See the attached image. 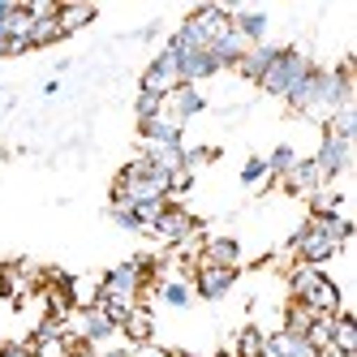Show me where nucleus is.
Masks as SVG:
<instances>
[{
  "mask_svg": "<svg viewBox=\"0 0 357 357\" xmlns=\"http://www.w3.org/2000/svg\"><path fill=\"white\" fill-rule=\"evenodd\" d=\"M233 31L254 47V43H263L267 35V13H233Z\"/></svg>",
  "mask_w": 357,
  "mask_h": 357,
  "instance_id": "nucleus-21",
  "label": "nucleus"
},
{
  "mask_svg": "<svg viewBox=\"0 0 357 357\" xmlns=\"http://www.w3.org/2000/svg\"><path fill=\"white\" fill-rule=\"evenodd\" d=\"M160 293H164V301H168V305H176V310H181V305H190V297H194V289L185 284V280H164Z\"/></svg>",
  "mask_w": 357,
  "mask_h": 357,
  "instance_id": "nucleus-26",
  "label": "nucleus"
},
{
  "mask_svg": "<svg viewBox=\"0 0 357 357\" xmlns=\"http://www.w3.org/2000/svg\"><path fill=\"white\" fill-rule=\"evenodd\" d=\"M314 319H323V314H314V310H310V305H305V301H289V314H284V331H293V336H305Z\"/></svg>",
  "mask_w": 357,
  "mask_h": 357,
  "instance_id": "nucleus-23",
  "label": "nucleus"
},
{
  "mask_svg": "<svg viewBox=\"0 0 357 357\" xmlns=\"http://www.w3.org/2000/svg\"><path fill=\"white\" fill-rule=\"evenodd\" d=\"M241 181H245V185H263V181H267V160H245Z\"/></svg>",
  "mask_w": 357,
  "mask_h": 357,
  "instance_id": "nucleus-30",
  "label": "nucleus"
},
{
  "mask_svg": "<svg viewBox=\"0 0 357 357\" xmlns=\"http://www.w3.org/2000/svg\"><path fill=\"white\" fill-rule=\"evenodd\" d=\"M267 357H323L305 336H293V331L280 327L275 336H267Z\"/></svg>",
  "mask_w": 357,
  "mask_h": 357,
  "instance_id": "nucleus-11",
  "label": "nucleus"
},
{
  "mask_svg": "<svg viewBox=\"0 0 357 357\" xmlns=\"http://www.w3.org/2000/svg\"><path fill=\"white\" fill-rule=\"evenodd\" d=\"M323 280V267H310V263H297L293 271H289V293H293V301H305L310 297V289Z\"/></svg>",
  "mask_w": 357,
  "mask_h": 357,
  "instance_id": "nucleus-20",
  "label": "nucleus"
},
{
  "mask_svg": "<svg viewBox=\"0 0 357 357\" xmlns=\"http://www.w3.org/2000/svg\"><path fill=\"white\" fill-rule=\"evenodd\" d=\"M130 357H172V353H168V349H160V344H151V340H146V344H134V349H130Z\"/></svg>",
  "mask_w": 357,
  "mask_h": 357,
  "instance_id": "nucleus-36",
  "label": "nucleus"
},
{
  "mask_svg": "<svg viewBox=\"0 0 357 357\" xmlns=\"http://www.w3.org/2000/svg\"><path fill=\"white\" fill-rule=\"evenodd\" d=\"M142 160H151L160 172L172 176V172L185 168V146H146V142H142Z\"/></svg>",
  "mask_w": 357,
  "mask_h": 357,
  "instance_id": "nucleus-17",
  "label": "nucleus"
},
{
  "mask_svg": "<svg viewBox=\"0 0 357 357\" xmlns=\"http://www.w3.org/2000/svg\"><path fill=\"white\" fill-rule=\"evenodd\" d=\"M331 357H357V319L349 310L331 314V340H327Z\"/></svg>",
  "mask_w": 357,
  "mask_h": 357,
  "instance_id": "nucleus-8",
  "label": "nucleus"
},
{
  "mask_svg": "<svg viewBox=\"0 0 357 357\" xmlns=\"http://www.w3.org/2000/svg\"><path fill=\"white\" fill-rule=\"evenodd\" d=\"M31 349H35V357H69L65 336H31Z\"/></svg>",
  "mask_w": 357,
  "mask_h": 357,
  "instance_id": "nucleus-27",
  "label": "nucleus"
},
{
  "mask_svg": "<svg viewBox=\"0 0 357 357\" xmlns=\"http://www.w3.org/2000/svg\"><path fill=\"white\" fill-rule=\"evenodd\" d=\"M305 305H310L314 314H323V319H331V314H340V289L331 284V280L323 275L319 284L310 289V297H305Z\"/></svg>",
  "mask_w": 357,
  "mask_h": 357,
  "instance_id": "nucleus-16",
  "label": "nucleus"
},
{
  "mask_svg": "<svg viewBox=\"0 0 357 357\" xmlns=\"http://www.w3.org/2000/svg\"><path fill=\"white\" fill-rule=\"evenodd\" d=\"M112 220H116L121 228H130V233H142V224H138L134 207H125V202H112Z\"/></svg>",
  "mask_w": 357,
  "mask_h": 357,
  "instance_id": "nucleus-31",
  "label": "nucleus"
},
{
  "mask_svg": "<svg viewBox=\"0 0 357 357\" xmlns=\"http://www.w3.org/2000/svg\"><path fill=\"white\" fill-rule=\"evenodd\" d=\"M237 259H241V245H237L233 237H215V241L202 245L198 267H233V271H237Z\"/></svg>",
  "mask_w": 357,
  "mask_h": 357,
  "instance_id": "nucleus-14",
  "label": "nucleus"
},
{
  "mask_svg": "<svg viewBox=\"0 0 357 357\" xmlns=\"http://www.w3.org/2000/svg\"><path fill=\"white\" fill-rule=\"evenodd\" d=\"M121 331H125V336H130L134 344H146V340H151V331H155V319H151V310H146V305H134V310L125 314Z\"/></svg>",
  "mask_w": 357,
  "mask_h": 357,
  "instance_id": "nucleus-19",
  "label": "nucleus"
},
{
  "mask_svg": "<svg viewBox=\"0 0 357 357\" xmlns=\"http://www.w3.org/2000/svg\"><path fill=\"white\" fill-rule=\"evenodd\" d=\"M275 52H280L275 43H254V47H245V56H241V61H237L233 69L241 73V78H250V82H259L263 73H267V65L275 61Z\"/></svg>",
  "mask_w": 357,
  "mask_h": 357,
  "instance_id": "nucleus-13",
  "label": "nucleus"
},
{
  "mask_svg": "<svg viewBox=\"0 0 357 357\" xmlns=\"http://www.w3.org/2000/svg\"><path fill=\"white\" fill-rule=\"evenodd\" d=\"M104 357H130V349H108Z\"/></svg>",
  "mask_w": 357,
  "mask_h": 357,
  "instance_id": "nucleus-37",
  "label": "nucleus"
},
{
  "mask_svg": "<svg viewBox=\"0 0 357 357\" xmlns=\"http://www.w3.org/2000/svg\"><path fill=\"white\" fill-rule=\"evenodd\" d=\"M151 233H160L164 241L181 245V241H190L194 233H202V228H198V220H194L185 207H176V202H164V211H160V220H155V228H151Z\"/></svg>",
  "mask_w": 357,
  "mask_h": 357,
  "instance_id": "nucleus-4",
  "label": "nucleus"
},
{
  "mask_svg": "<svg viewBox=\"0 0 357 357\" xmlns=\"http://www.w3.org/2000/svg\"><path fill=\"white\" fill-rule=\"evenodd\" d=\"M95 13H99V9L86 5V0H78V5H56V26H61V35H73V31L91 26Z\"/></svg>",
  "mask_w": 357,
  "mask_h": 357,
  "instance_id": "nucleus-15",
  "label": "nucleus"
},
{
  "mask_svg": "<svg viewBox=\"0 0 357 357\" xmlns=\"http://www.w3.org/2000/svg\"><path fill=\"white\" fill-rule=\"evenodd\" d=\"M349 146L353 142H344L336 134H323V146H319V155H314V168H319L323 181H331V176H340L349 168Z\"/></svg>",
  "mask_w": 357,
  "mask_h": 357,
  "instance_id": "nucleus-5",
  "label": "nucleus"
},
{
  "mask_svg": "<svg viewBox=\"0 0 357 357\" xmlns=\"http://www.w3.org/2000/svg\"><path fill=\"white\" fill-rule=\"evenodd\" d=\"M215 357H233V353H215Z\"/></svg>",
  "mask_w": 357,
  "mask_h": 357,
  "instance_id": "nucleus-38",
  "label": "nucleus"
},
{
  "mask_svg": "<svg viewBox=\"0 0 357 357\" xmlns=\"http://www.w3.org/2000/svg\"><path fill=\"white\" fill-rule=\"evenodd\" d=\"M297 164V155H293V146H275L271 151V160H267V172H275V176H284L289 168Z\"/></svg>",
  "mask_w": 357,
  "mask_h": 357,
  "instance_id": "nucleus-28",
  "label": "nucleus"
},
{
  "mask_svg": "<svg viewBox=\"0 0 357 357\" xmlns=\"http://www.w3.org/2000/svg\"><path fill=\"white\" fill-rule=\"evenodd\" d=\"M314 69V61L310 56H301L297 47H280L275 52V61L267 65V73L259 78V86L267 91V95H275V99H289L297 86H301V78Z\"/></svg>",
  "mask_w": 357,
  "mask_h": 357,
  "instance_id": "nucleus-1",
  "label": "nucleus"
},
{
  "mask_svg": "<svg viewBox=\"0 0 357 357\" xmlns=\"http://www.w3.org/2000/svg\"><path fill=\"white\" fill-rule=\"evenodd\" d=\"M323 130H327V134H336V138H344V142H353V138H357V108H353V104L336 108V112L327 116Z\"/></svg>",
  "mask_w": 357,
  "mask_h": 357,
  "instance_id": "nucleus-22",
  "label": "nucleus"
},
{
  "mask_svg": "<svg viewBox=\"0 0 357 357\" xmlns=\"http://www.w3.org/2000/svg\"><path fill=\"white\" fill-rule=\"evenodd\" d=\"M31 47H47V43H61L65 35H61V26H56V17H39V22H31Z\"/></svg>",
  "mask_w": 357,
  "mask_h": 357,
  "instance_id": "nucleus-25",
  "label": "nucleus"
},
{
  "mask_svg": "<svg viewBox=\"0 0 357 357\" xmlns=\"http://www.w3.org/2000/svg\"><path fill=\"white\" fill-rule=\"evenodd\" d=\"M289 250L297 254L301 263H310V267H323V263L331 259V254H340V245L331 241V237L323 233L319 224H310V220H305V228H301V233L293 237V245H289Z\"/></svg>",
  "mask_w": 357,
  "mask_h": 357,
  "instance_id": "nucleus-2",
  "label": "nucleus"
},
{
  "mask_svg": "<svg viewBox=\"0 0 357 357\" xmlns=\"http://www.w3.org/2000/svg\"><path fill=\"white\" fill-rule=\"evenodd\" d=\"M116 323L104 314V310H99V305H82V310H78V336L86 340V344H104V340H112L116 336Z\"/></svg>",
  "mask_w": 357,
  "mask_h": 357,
  "instance_id": "nucleus-6",
  "label": "nucleus"
},
{
  "mask_svg": "<svg viewBox=\"0 0 357 357\" xmlns=\"http://www.w3.org/2000/svg\"><path fill=\"white\" fill-rule=\"evenodd\" d=\"M280 185H284L289 194H319V185H323V176H319V168H314V160H297L284 176H280Z\"/></svg>",
  "mask_w": 357,
  "mask_h": 357,
  "instance_id": "nucleus-12",
  "label": "nucleus"
},
{
  "mask_svg": "<svg viewBox=\"0 0 357 357\" xmlns=\"http://www.w3.org/2000/svg\"><path fill=\"white\" fill-rule=\"evenodd\" d=\"M134 108H138V125H142V121H151V116H160V112H164V99L138 91V104H134Z\"/></svg>",
  "mask_w": 357,
  "mask_h": 357,
  "instance_id": "nucleus-29",
  "label": "nucleus"
},
{
  "mask_svg": "<svg viewBox=\"0 0 357 357\" xmlns=\"http://www.w3.org/2000/svg\"><path fill=\"white\" fill-rule=\"evenodd\" d=\"M22 9L31 13V22H39V17H56V5H52V0H35V5H22Z\"/></svg>",
  "mask_w": 357,
  "mask_h": 357,
  "instance_id": "nucleus-34",
  "label": "nucleus"
},
{
  "mask_svg": "<svg viewBox=\"0 0 357 357\" xmlns=\"http://www.w3.org/2000/svg\"><path fill=\"white\" fill-rule=\"evenodd\" d=\"M310 224H319V228H323V233L336 241L340 250H344V241L353 237V224H349L340 211H310Z\"/></svg>",
  "mask_w": 357,
  "mask_h": 357,
  "instance_id": "nucleus-18",
  "label": "nucleus"
},
{
  "mask_svg": "<svg viewBox=\"0 0 357 357\" xmlns=\"http://www.w3.org/2000/svg\"><path fill=\"white\" fill-rule=\"evenodd\" d=\"M202 108H207V99L198 95V86H185V82L176 86V91H172L168 99H164V112H168L172 121H181V125H185L190 116H198Z\"/></svg>",
  "mask_w": 357,
  "mask_h": 357,
  "instance_id": "nucleus-10",
  "label": "nucleus"
},
{
  "mask_svg": "<svg viewBox=\"0 0 357 357\" xmlns=\"http://www.w3.org/2000/svg\"><path fill=\"white\" fill-rule=\"evenodd\" d=\"M207 160H215V151L211 146H198V151H185V168L194 172L198 164H207Z\"/></svg>",
  "mask_w": 357,
  "mask_h": 357,
  "instance_id": "nucleus-35",
  "label": "nucleus"
},
{
  "mask_svg": "<svg viewBox=\"0 0 357 357\" xmlns=\"http://www.w3.org/2000/svg\"><path fill=\"white\" fill-rule=\"evenodd\" d=\"M190 185H194V172H190V168H181V172L168 176V194H185Z\"/></svg>",
  "mask_w": 357,
  "mask_h": 357,
  "instance_id": "nucleus-32",
  "label": "nucleus"
},
{
  "mask_svg": "<svg viewBox=\"0 0 357 357\" xmlns=\"http://www.w3.org/2000/svg\"><path fill=\"white\" fill-rule=\"evenodd\" d=\"M138 134H142L146 146H181V121H172L168 112H160V116L142 121Z\"/></svg>",
  "mask_w": 357,
  "mask_h": 357,
  "instance_id": "nucleus-9",
  "label": "nucleus"
},
{
  "mask_svg": "<svg viewBox=\"0 0 357 357\" xmlns=\"http://www.w3.org/2000/svg\"><path fill=\"white\" fill-rule=\"evenodd\" d=\"M0 357H35L31 340H9V344H0Z\"/></svg>",
  "mask_w": 357,
  "mask_h": 357,
  "instance_id": "nucleus-33",
  "label": "nucleus"
},
{
  "mask_svg": "<svg viewBox=\"0 0 357 357\" xmlns=\"http://www.w3.org/2000/svg\"><path fill=\"white\" fill-rule=\"evenodd\" d=\"M233 284H237V271L233 267H198V275H194V293L207 297V301H220Z\"/></svg>",
  "mask_w": 357,
  "mask_h": 357,
  "instance_id": "nucleus-7",
  "label": "nucleus"
},
{
  "mask_svg": "<svg viewBox=\"0 0 357 357\" xmlns=\"http://www.w3.org/2000/svg\"><path fill=\"white\" fill-rule=\"evenodd\" d=\"M176 86H181V69H176V56H172L168 47H164V52H160L155 61L146 65V73H142V91H146V95H160V99H168Z\"/></svg>",
  "mask_w": 357,
  "mask_h": 357,
  "instance_id": "nucleus-3",
  "label": "nucleus"
},
{
  "mask_svg": "<svg viewBox=\"0 0 357 357\" xmlns=\"http://www.w3.org/2000/svg\"><path fill=\"white\" fill-rule=\"evenodd\" d=\"M233 357H267V336H263L259 327H241Z\"/></svg>",
  "mask_w": 357,
  "mask_h": 357,
  "instance_id": "nucleus-24",
  "label": "nucleus"
}]
</instances>
